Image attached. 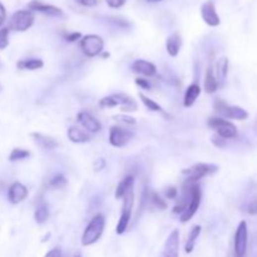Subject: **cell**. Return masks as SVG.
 Here are the masks:
<instances>
[{"label":"cell","mask_w":257,"mask_h":257,"mask_svg":"<svg viewBox=\"0 0 257 257\" xmlns=\"http://www.w3.org/2000/svg\"><path fill=\"white\" fill-rule=\"evenodd\" d=\"M121 107V110L124 113L136 112L138 109V104L131 96L124 93L110 94V96L104 97L100 101V107L102 108H114Z\"/></svg>","instance_id":"cell-1"},{"label":"cell","mask_w":257,"mask_h":257,"mask_svg":"<svg viewBox=\"0 0 257 257\" xmlns=\"http://www.w3.org/2000/svg\"><path fill=\"white\" fill-rule=\"evenodd\" d=\"M105 227V218L102 213H98L91 220L88 226L82 235V245L83 246H91L96 244L102 237L103 231Z\"/></svg>","instance_id":"cell-2"},{"label":"cell","mask_w":257,"mask_h":257,"mask_svg":"<svg viewBox=\"0 0 257 257\" xmlns=\"http://www.w3.org/2000/svg\"><path fill=\"white\" fill-rule=\"evenodd\" d=\"M133 206H134V191L133 188H131V190H129L123 197V206H122L121 217H119L117 227H115V232H117V235H123V233L127 231V228H128L129 221H131V217H132V212H133Z\"/></svg>","instance_id":"cell-3"},{"label":"cell","mask_w":257,"mask_h":257,"mask_svg":"<svg viewBox=\"0 0 257 257\" xmlns=\"http://www.w3.org/2000/svg\"><path fill=\"white\" fill-rule=\"evenodd\" d=\"M208 127L214 129L217 136L223 138V140H231L237 137V128L232 122L227 121L222 117H211L207 121Z\"/></svg>","instance_id":"cell-4"},{"label":"cell","mask_w":257,"mask_h":257,"mask_svg":"<svg viewBox=\"0 0 257 257\" xmlns=\"http://www.w3.org/2000/svg\"><path fill=\"white\" fill-rule=\"evenodd\" d=\"M216 112L222 118L227 119H237V121H245L249 118V112L239 105H230L222 100H216L213 103Z\"/></svg>","instance_id":"cell-5"},{"label":"cell","mask_w":257,"mask_h":257,"mask_svg":"<svg viewBox=\"0 0 257 257\" xmlns=\"http://www.w3.org/2000/svg\"><path fill=\"white\" fill-rule=\"evenodd\" d=\"M187 182V181H186ZM190 185V192H191V200L190 204H188L187 208L183 211V213L181 214V222L186 223L195 216V213L199 209L200 205H201V199H202V192L201 187H200L199 183H191L187 182Z\"/></svg>","instance_id":"cell-6"},{"label":"cell","mask_w":257,"mask_h":257,"mask_svg":"<svg viewBox=\"0 0 257 257\" xmlns=\"http://www.w3.org/2000/svg\"><path fill=\"white\" fill-rule=\"evenodd\" d=\"M218 171V166L212 163H197L192 166L191 168L183 169L182 173L187 176V182L197 183L200 180H202L204 177L213 174Z\"/></svg>","instance_id":"cell-7"},{"label":"cell","mask_w":257,"mask_h":257,"mask_svg":"<svg viewBox=\"0 0 257 257\" xmlns=\"http://www.w3.org/2000/svg\"><path fill=\"white\" fill-rule=\"evenodd\" d=\"M103 48H104V42L100 35L88 34L81 39L82 51L89 58L100 55L103 51Z\"/></svg>","instance_id":"cell-8"},{"label":"cell","mask_w":257,"mask_h":257,"mask_svg":"<svg viewBox=\"0 0 257 257\" xmlns=\"http://www.w3.org/2000/svg\"><path fill=\"white\" fill-rule=\"evenodd\" d=\"M247 242H249V228H247L246 221H241L236 228L235 241H233V249H235L236 257H245L247 252Z\"/></svg>","instance_id":"cell-9"},{"label":"cell","mask_w":257,"mask_h":257,"mask_svg":"<svg viewBox=\"0 0 257 257\" xmlns=\"http://www.w3.org/2000/svg\"><path fill=\"white\" fill-rule=\"evenodd\" d=\"M34 14L30 10H18L13 14L10 20V28L15 32H27L34 24Z\"/></svg>","instance_id":"cell-10"},{"label":"cell","mask_w":257,"mask_h":257,"mask_svg":"<svg viewBox=\"0 0 257 257\" xmlns=\"http://www.w3.org/2000/svg\"><path fill=\"white\" fill-rule=\"evenodd\" d=\"M134 133L129 129L122 128V127L118 126H113L110 127L109 129V143L113 146V147H123L126 146L129 141L133 138Z\"/></svg>","instance_id":"cell-11"},{"label":"cell","mask_w":257,"mask_h":257,"mask_svg":"<svg viewBox=\"0 0 257 257\" xmlns=\"http://www.w3.org/2000/svg\"><path fill=\"white\" fill-rule=\"evenodd\" d=\"M180 256V231L173 230L167 237L163 247V257Z\"/></svg>","instance_id":"cell-12"},{"label":"cell","mask_w":257,"mask_h":257,"mask_svg":"<svg viewBox=\"0 0 257 257\" xmlns=\"http://www.w3.org/2000/svg\"><path fill=\"white\" fill-rule=\"evenodd\" d=\"M201 15L204 22L206 23L209 27H218L221 24V19L217 14L216 8H214V4L212 3L211 0L206 1V3L202 5L201 8Z\"/></svg>","instance_id":"cell-13"},{"label":"cell","mask_w":257,"mask_h":257,"mask_svg":"<svg viewBox=\"0 0 257 257\" xmlns=\"http://www.w3.org/2000/svg\"><path fill=\"white\" fill-rule=\"evenodd\" d=\"M28 8L30 11H41V13L46 14L49 16H63V10L58 6L51 5V4H46L41 0H32L29 4H28Z\"/></svg>","instance_id":"cell-14"},{"label":"cell","mask_w":257,"mask_h":257,"mask_svg":"<svg viewBox=\"0 0 257 257\" xmlns=\"http://www.w3.org/2000/svg\"><path fill=\"white\" fill-rule=\"evenodd\" d=\"M28 197V188L22 182H14L8 190L9 202L13 205H18L24 201Z\"/></svg>","instance_id":"cell-15"},{"label":"cell","mask_w":257,"mask_h":257,"mask_svg":"<svg viewBox=\"0 0 257 257\" xmlns=\"http://www.w3.org/2000/svg\"><path fill=\"white\" fill-rule=\"evenodd\" d=\"M78 122L82 124V127H83L86 131L91 132V133H97V132H100L101 129H102L101 122L88 112L79 113V114H78Z\"/></svg>","instance_id":"cell-16"},{"label":"cell","mask_w":257,"mask_h":257,"mask_svg":"<svg viewBox=\"0 0 257 257\" xmlns=\"http://www.w3.org/2000/svg\"><path fill=\"white\" fill-rule=\"evenodd\" d=\"M132 70L145 77H153L157 73V68L153 63L145 60V59H137L132 63Z\"/></svg>","instance_id":"cell-17"},{"label":"cell","mask_w":257,"mask_h":257,"mask_svg":"<svg viewBox=\"0 0 257 257\" xmlns=\"http://www.w3.org/2000/svg\"><path fill=\"white\" fill-rule=\"evenodd\" d=\"M30 137L33 138L35 145L44 151H53L58 147V142H56L54 138H51V137L46 136V134L32 133L30 134Z\"/></svg>","instance_id":"cell-18"},{"label":"cell","mask_w":257,"mask_h":257,"mask_svg":"<svg viewBox=\"0 0 257 257\" xmlns=\"http://www.w3.org/2000/svg\"><path fill=\"white\" fill-rule=\"evenodd\" d=\"M182 47V37L180 33H173L169 35L166 41V51L171 56H177Z\"/></svg>","instance_id":"cell-19"},{"label":"cell","mask_w":257,"mask_h":257,"mask_svg":"<svg viewBox=\"0 0 257 257\" xmlns=\"http://www.w3.org/2000/svg\"><path fill=\"white\" fill-rule=\"evenodd\" d=\"M68 138H69L70 142L73 143H87L89 141V134L87 133L84 129L79 128L77 126H72L68 129Z\"/></svg>","instance_id":"cell-20"},{"label":"cell","mask_w":257,"mask_h":257,"mask_svg":"<svg viewBox=\"0 0 257 257\" xmlns=\"http://www.w3.org/2000/svg\"><path fill=\"white\" fill-rule=\"evenodd\" d=\"M200 94H201V87L199 84L192 83L191 86H188V88L186 89L185 98H183V105L186 108L192 107L196 101H197V98H199Z\"/></svg>","instance_id":"cell-21"},{"label":"cell","mask_w":257,"mask_h":257,"mask_svg":"<svg viewBox=\"0 0 257 257\" xmlns=\"http://www.w3.org/2000/svg\"><path fill=\"white\" fill-rule=\"evenodd\" d=\"M133 186H134V177L132 176V174H128V176L124 177L121 182L118 183L117 190H115V193H114V197L117 200L123 199L124 195H126L131 188H133Z\"/></svg>","instance_id":"cell-22"},{"label":"cell","mask_w":257,"mask_h":257,"mask_svg":"<svg viewBox=\"0 0 257 257\" xmlns=\"http://www.w3.org/2000/svg\"><path fill=\"white\" fill-rule=\"evenodd\" d=\"M16 67L20 70H37L44 67V62L42 59L35 58L22 59V60H19V62L16 63Z\"/></svg>","instance_id":"cell-23"},{"label":"cell","mask_w":257,"mask_h":257,"mask_svg":"<svg viewBox=\"0 0 257 257\" xmlns=\"http://www.w3.org/2000/svg\"><path fill=\"white\" fill-rule=\"evenodd\" d=\"M218 89V81H217L216 75H214L213 69L208 68L205 75V92L208 94L214 93Z\"/></svg>","instance_id":"cell-24"},{"label":"cell","mask_w":257,"mask_h":257,"mask_svg":"<svg viewBox=\"0 0 257 257\" xmlns=\"http://www.w3.org/2000/svg\"><path fill=\"white\" fill-rule=\"evenodd\" d=\"M146 195H147V201L148 204L151 205L152 207L158 209H166L167 208V202L162 199L161 196L158 195L157 192L152 190H147L146 191Z\"/></svg>","instance_id":"cell-25"},{"label":"cell","mask_w":257,"mask_h":257,"mask_svg":"<svg viewBox=\"0 0 257 257\" xmlns=\"http://www.w3.org/2000/svg\"><path fill=\"white\" fill-rule=\"evenodd\" d=\"M201 230H202V227L200 225L192 226L190 233H188L187 242H186V246H185L186 254H191V252L193 251V249H195V245H196V240L199 239L200 233H201Z\"/></svg>","instance_id":"cell-26"},{"label":"cell","mask_w":257,"mask_h":257,"mask_svg":"<svg viewBox=\"0 0 257 257\" xmlns=\"http://www.w3.org/2000/svg\"><path fill=\"white\" fill-rule=\"evenodd\" d=\"M228 73V59L226 56H222L217 60L216 63V78L217 81L223 82L227 77Z\"/></svg>","instance_id":"cell-27"},{"label":"cell","mask_w":257,"mask_h":257,"mask_svg":"<svg viewBox=\"0 0 257 257\" xmlns=\"http://www.w3.org/2000/svg\"><path fill=\"white\" fill-rule=\"evenodd\" d=\"M49 217V207L47 204H41L37 207L34 212V220L38 225H43L44 222H47Z\"/></svg>","instance_id":"cell-28"},{"label":"cell","mask_w":257,"mask_h":257,"mask_svg":"<svg viewBox=\"0 0 257 257\" xmlns=\"http://www.w3.org/2000/svg\"><path fill=\"white\" fill-rule=\"evenodd\" d=\"M138 97L141 98V101H142V103L145 104V107L147 108L148 110H151V112H161V113H164L163 108L161 107V105L158 104L157 102H154L153 100H151V98H148L147 96H145L143 93H140L138 94Z\"/></svg>","instance_id":"cell-29"},{"label":"cell","mask_w":257,"mask_h":257,"mask_svg":"<svg viewBox=\"0 0 257 257\" xmlns=\"http://www.w3.org/2000/svg\"><path fill=\"white\" fill-rule=\"evenodd\" d=\"M30 157V152L27 150H23V148H14L13 151L9 154V161L10 162H16V161H23L25 158Z\"/></svg>","instance_id":"cell-30"},{"label":"cell","mask_w":257,"mask_h":257,"mask_svg":"<svg viewBox=\"0 0 257 257\" xmlns=\"http://www.w3.org/2000/svg\"><path fill=\"white\" fill-rule=\"evenodd\" d=\"M9 28L0 29V49H5L9 46Z\"/></svg>","instance_id":"cell-31"},{"label":"cell","mask_w":257,"mask_h":257,"mask_svg":"<svg viewBox=\"0 0 257 257\" xmlns=\"http://www.w3.org/2000/svg\"><path fill=\"white\" fill-rule=\"evenodd\" d=\"M67 185V178L63 174H58V176L53 177L51 181V186L55 188H62Z\"/></svg>","instance_id":"cell-32"},{"label":"cell","mask_w":257,"mask_h":257,"mask_svg":"<svg viewBox=\"0 0 257 257\" xmlns=\"http://www.w3.org/2000/svg\"><path fill=\"white\" fill-rule=\"evenodd\" d=\"M115 121L118 122H122V123H126V124H136V119L133 117L128 114H119V115H114L113 117Z\"/></svg>","instance_id":"cell-33"},{"label":"cell","mask_w":257,"mask_h":257,"mask_svg":"<svg viewBox=\"0 0 257 257\" xmlns=\"http://www.w3.org/2000/svg\"><path fill=\"white\" fill-rule=\"evenodd\" d=\"M246 211L247 213L250 214H257V199L251 200V201L249 202V205H247L246 207Z\"/></svg>","instance_id":"cell-34"},{"label":"cell","mask_w":257,"mask_h":257,"mask_svg":"<svg viewBox=\"0 0 257 257\" xmlns=\"http://www.w3.org/2000/svg\"><path fill=\"white\" fill-rule=\"evenodd\" d=\"M108 4V6L113 9H118V8H122V6L126 4L127 0H105Z\"/></svg>","instance_id":"cell-35"},{"label":"cell","mask_w":257,"mask_h":257,"mask_svg":"<svg viewBox=\"0 0 257 257\" xmlns=\"http://www.w3.org/2000/svg\"><path fill=\"white\" fill-rule=\"evenodd\" d=\"M134 83L138 87H141L142 89H147V91L151 89L150 82H148V79H145V78H137L136 81H134Z\"/></svg>","instance_id":"cell-36"},{"label":"cell","mask_w":257,"mask_h":257,"mask_svg":"<svg viewBox=\"0 0 257 257\" xmlns=\"http://www.w3.org/2000/svg\"><path fill=\"white\" fill-rule=\"evenodd\" d=\"M78 39H82V34L81 33L78 32H74V33H68L67 35H65V41L68 42H77Z\"/></svg>","instance_id":"cell-37"},{"label":"cell","mask_w":257,"mask_h":257,"mask_svg":"<svg viewBox=\"0 0 257 257\" xmlns=\"http://www.w3.org/2000/svg\"><path fill=\"white\" fill-rule=\"evenodd\" d=\"M44 257H62V250L59 247H54L51 251H48Z\"/></svg>","instance_id":"cell-38"},{"label":"cell","mask_w":257,"mask_h":257,"mask_svg":"<svg viewBox=\"0 0 257 257\" xmlns=\"http://www.w3.org/2000/svg\"><path fill=\"white\" fill-rule=\"evenodd\" d=\"M78 3L82 4L83 6H88V8H93L98 4V0H78Z\"/></svg>","instance_id":"cell-39"},{"label":"cell","mask_w":257,"mask_h":257,"mask_svg":"<svg viewBox=\"0 0 257 257\" xmlns=\"http://www.w3.org/2000/svg\"><path fill=\"white\" fill-rule=\"evenodd\" d=\"M212 143H213L216 147H223V146H225V140L218 136H213L212 137Z\"/></svg>","instance_id":"cell-40"},{"label":"cell","mask_w":257,"mask_h":257,"mask_svg":"<svg viewBox=\"0 0 257 257\" xmlns=\"http://www.w3.org/2000/svg\"><path fill=\"white\" fill-rule=\"evenodd\" d=\"M5 19H6V10L5 8H4L3 4L0 3V27H3Z\"/></svg>","instance_id":"cell-41"},{"label":"cell","mask_w":257,"mask_h":257,"mask_svg":"<svg viewBox=\"0 0 257 257\" xmlns=\"http://www.w3.org/2000/svg\"><path fill=\"white\" fill-rule=\"evenodd\" d=\"M177 195H178V191H177L174 187L168 188V191L166 192V196L169 200H174L177 197Z\"/></svg>","instance_id":"cell-42"},{"label":"cell","mask_w":257,"mask_h":257,"mask_svg":"<svg viewBox=\"0 0 257 257\" xmlns=\"http://www.w3.org/2000/svg\"><path fill=\"white\" fill-rule=\"evenodd\" d=\"M104 166H105L104 159H102V158H101V159H98V161L94 163V169H96V171H101V169L104 168Z\"/></svg>","instance_id":"cell-43"},{"label":"cell","mask_w":257,"mask_h":257,"mask_svg":"<svg viewBox=\"0 0 257 257\" xmlns=\"http://www.w3.org/2000/svg\"><path fill=\"white\" fill-rule=\"evenodd\" d=\"M150 3H159V1H163V0H147Z\"/></svg>","instance_id":"cell-44"},{"label":"cell","mask_w":257,"mask_h":257,"mask_svg":"<svg viewBox=\"0 0 257 257\" xmlns=\"http://www.w3.org/2000/svg\"><path fill=\"white\" fill-rule=\"evenodd\" d=\"M75 257H81V256H79V255H77V256H75Z\"/></svg>","instance_id":"cell-45"}]
</instances>
